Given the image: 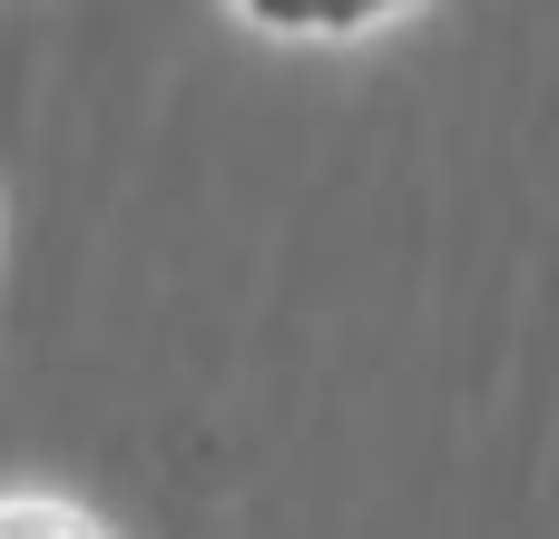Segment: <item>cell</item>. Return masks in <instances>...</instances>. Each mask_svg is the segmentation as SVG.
Returning a JSON list of instances; mask_svg holds the SVG:
<instances>
[{"mask_svg":"<svg viewBox=\"0 0 559 539\" xmlns=\"http://www.w3.org/2000/svg\"><path fill=\"white\" fill-rule=\"evenodd\" d=\"M255 39H285V49H334V39H373V29H393L403 10H423V0H226Z\"/></svg>","mask_w":559,"mask_h":539,"instance_id":"1","label":"cell"},{"mask_svg":"<svg viewBox=\"0 0 559 539\" xmlns=\"http://www.w3.org/2000/svg\"><path fill=\"white\" fill-rule=\"evenodd\" d=\"M0 539H98V520H79L69 501H0Z\"/></svg>","mask_w":559,"mask_h":539,"instance_id":"2","label":"cell"}]
</instances>
